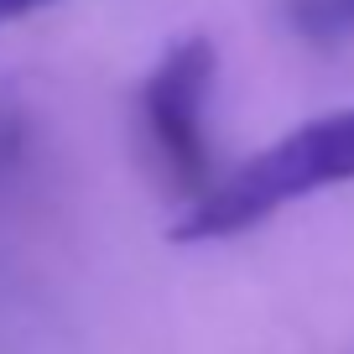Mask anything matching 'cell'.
I'll use <instances>...</instances> for the list:
<instances>
[{"mask_svg":"<svg viewBox=\"0 0 354 354\" xmlns=\"http://www.w3.org/2000/svg\"><path fill=\"white\" fill-rule=\"evenodd\" d=\"M354 183V104L328 115H313L297 131L277 136L255 156H245L234 172L214 177L209 188L172 219L167 240L177 245H219L234 234L266 224L287 203L308 198L318 188Z\"/></svg>","mask_w":354,"mask_h":354,"instance_id":"6da1fadb","label":"cell"},{"mask_svg":"<svg viewBox=\"0 0 354 354\" xmlns=\"http://www.w3.org/2000/svg\"><path fill=\"white\" fill-rule=\"evenodd\" d=\"M219 78V47L214 37L193 32L172 42L156 68L141 78V120L167 183L183 198H198L214 183V156H209V94Z\"/></svg>","mask_w":354,"mask_h":354,"instance_id":"7a4b0ae2","label":"cell"},{"mask_svg":"<svg viewBox=\"0 0 354 354\" xmlns=\"http://www.w3.org/2000/svg\"><path fill=\"white\" fill-rule=\"evenodd\" d=\"M292 26L318 47L349 42L354 37V0H292Z\"/></svg>","mask_w":354,"mask_h":354,"instance_id":"3957f363","label":"cell"},{"mask_svg":"<svg viewBox=\"0 0 354 354\" xmlns=\"http://www.w3.org/2000/svg\"><path fill=\"white\" fill-rule=\"evenodd\" d=\"M47 6H57V0H0V26H16V21H26V16L47 11Z\"/></svg>","mask_w":354,"mask_h":354,"instance_id":"277c9868","label":"cell"}]
</instances>
